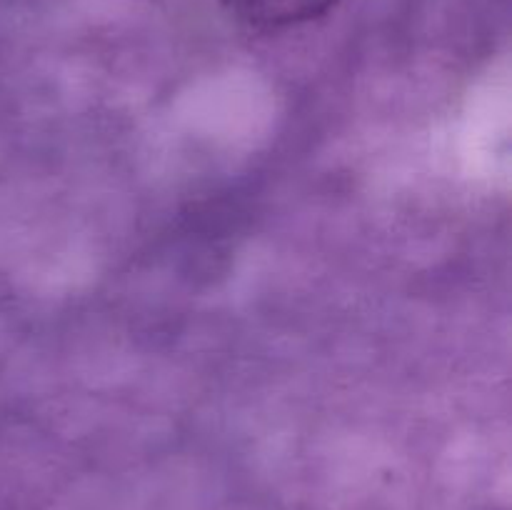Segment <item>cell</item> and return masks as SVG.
<instances>
[{"label": "cell", "mask_w": 512, "mask_h": 510, "mask_svg": "<svg viewBox=\"0 0 512 510\" xmlns=\"http://www.w3.org/2000/svg\"><path fill=\"white\" fill-rule=\"evenodd\" d=\"M220 3L238 23L270 33L320 18L340 0H220Z\"/></svg>", "instance_id": "1"}]
</instances>
